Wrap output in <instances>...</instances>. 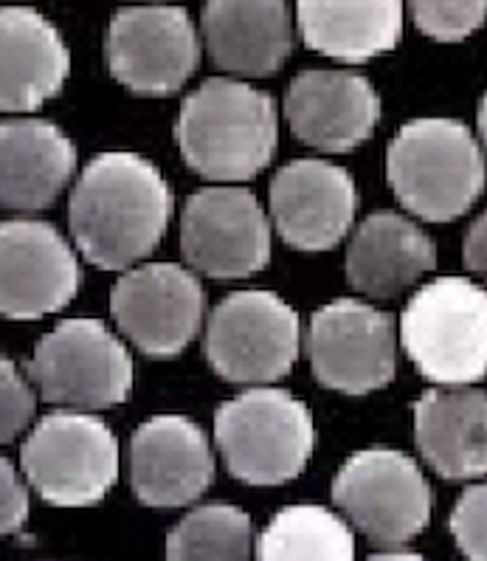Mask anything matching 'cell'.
<instances>
[{"label":"cell","mask_w":487,"mask_h":561,"mask_svg":"<svg viewBox=\"0 0 487 561\" xmlns=\"http://www.w3.org/2000/svg\"><path fill=\"white\" fill-rule=\"evenodd\" d=\"M297 311L270 291H237L211 311L204 353L229 383H274L299 358Z\"/></svg>","instance_id":"obj_8"},{"label":"cell","mask_w":487,"mask_h":561,"mask_svg":"<svg viewBox=\"0 0 487 561\" xmlns=\"http://www.w3.org/2000/svg\"><path fill=\"white\" fill-rule=\"evenodd\" d=\"M313 376L327 390L367 396L395 378V322L358 299H336L313 313L308 331Z\"/></svg>","instance_id":"obj_12"},{"label":"cell","mask_w":487,"mask_h":561,"mask_svg":"<svg viewBox=\"0 0 487 561\" xmlns=\"http://www.w3.org/2000/svg\"><path fill=\"white\" fill-rule=\"evenodd\" d=\"M401 342L428 381L467 387L487 373V294L465 277H440L411 294Z\"/></svg>","instance_id":"obj_4"},{"label":"cell","mask_w":487,"mask_h":561,"mask_svg":"<svg viewBox=\"0 0 487 561\" xmlns=\"http://www.w3.org/2000/svg\"><path fill=\"white\" fill-rule=\"evenodd\" d=\"M26 376L54 407L111 410L130 398L132 358L100 319H62L37 342Z\"/></svg>","instance_id":"obj_7"},{"label":"cell","mask_w":487,"mask_h":561,"mask_svg":"<svg viewBox=\"0 0 487 561\" xmlns=\"http://www.w3.org/2000/svg\"><path fill=\"white\" fill-rule=\"evenodd\" d=\"M37 412V396L28 376L12 358L0 356V446L23 435Z\"/></svg>","instance_id":"obj_27"},{"label":"cell","mask_w":487,"mask_h":561,"mask_svg":"<svg viewBox=\"0 0 487 561\" xmlns=\"http://www.w3.org/2000/svg\"><path fill=\"white\" fill-rule=\"evenodd\" d=\"M304 46L329 60L369 62L403 34V0H297Z\"/></svg>","instance_id":"obj_23"},{"label":"cell","mask_w":487,"mask_h":561,"mask_svg":"<svg viewBox=\"0 0 487 561\" xmlns=\"http://www.w3.org/2000/svg\"><path fill=\"white\" fill-rule=\"evenodd\" d=\"M214 440L240 482L282 485L304 471L316 432L299 398L274 387H254L220 407Z\"/></svg>","instance_id":"obj_5"},{"label":"cell","mask_w":487,"mask_h":561,"mask_svg":"<svg viewBox=\"0 0 487 561\" xmlns=\"http://www.w3.org/2000/svg\"><path fill=\"white\" fill-rule=\"evenodd\" d=\"M71 73L62 34L28 7L0 9V113H32L54 100Z\"/></svg>","instance_id":"obj_19"},{"label":"cell","mask_w":487,"mask_h":561,"mask_svg":"<svg viewBox=\"0 0 487 561\" xmlns=\"http://www.w3.org/2000/svg\"><path fill=\"white\" fill-rule=\"evenodd\" d=\"M451 534L467 559H487V489L482 482L465 489L451 511Z\"/></svg>","instance_id":"obj_28"},{"label":"cell","mask_w":487,"mask_h":561,"mask_svg":"<svg viewBox=\"0 0 487 561\" xmlns=\"http://www.w3.org/2000/svg\"><path fill=\"white\" fill-rule=\"evenodd\" d=\"M77 170V147L46 119L0 122V206L37 211L60 198Z\"/></svg>","instance_id":"obj_20"},{"label":"cell","mask_w":487,"mask_h":561,"mask_svg":"<svg viewBox=\"0 0 487 561\" xmlns=\"http://www.w3.org/2000/svg\"><path fill=\"white\" fill-rule=\"evenodd\" d=\"M21 466L48 505L85 508L105 500L119 480V443L88 412H51L28 432Z\"/></svg>","instance_id":"obj_6"},{"label":"cell","mask_w":487,"mask_h":561,"mask_svg":"<svg viewBox=\"0 0 487 561\" xmlns=\"http://www.w3.org/2000/svg\"><path fill=\"white\" fill-rule=\"evenodd\" d=\"M333 500L363 536L401 548L431 519V485L415 460L397 449H363L333 480Z\"/></svg>","instance_id":"obj_9"},{"label":"cell","mask_w":487,"mask_h":561,"mask_svg":"<svg viewBox=\"0 0 487 561\" xmlns=\"http://www.w3.org/2000/svg\"><path fill=\"white\" fill-rule=\"evenodd\" d=\"M175 141L186 164L206 181H248L279 147L277 102L243 80H206L181 105Z\"/></svg>","instance_id":"obj_2"},{"label":"cell","mask_w":487,"mask_h":561,"mask_svg":"<svg viewBox=\"0 0 487 561\" xmlns=\"http://www.w3.org/2000/svg\"><path fill=\"white\" fill-rule=\"evenodd\" d=\"M111 313L141 353L172 358L200 333L206 297L200 279L178 263H147L113 285Z\"/></svg>","instance_id":"obj_13"},{"label":"cell","mask_w":487,"mask_h":561,"mask_svg":"<svg viewBox=\"0 0 487 561\" xmlns=\"http://www.w3.org/2000/svg\"><path fill=\"white\" fill-rule=\"evenodd\" d=\"M200 32L186 9L141 3L113 14L105 37L111 77L136 96H172L200 66Z\"/></svg>","instance_id":"obj_10"},{"label":"cell","mask_w":487,"mask_h":561,"mask_svg":"<svg viewBox=\"0 0 487 561\" xmlns=\"http://www.w3.org/2000/svg\"><path fill=\"white\" fill-rule=\"evenodd\" d=\"M437 249L426 231L397 211H375L347 249V279L372 299H395L434 271Z\"/></svg>","instance_id":"obj_22"},{"label":"cell","mask_w":487,"mask_h":561,"mask_svg":"<svg viewBox=\"0 0 487 561\" xmlns=\"http://www.w3.org/2000/svg\"><path fill=\"white\" fill-rule=\"evenodd\" d=\"M254 525L237 505H204L186 514L166 536L170 559H248Z\"/></svg>","instance_id":"obj_25"},{"label":"cell","mask_w":487,"mask_h":561,"mask_svg":"<svg viewBox=\"0 0 487 561\" xmlns=\"http://www.w3.org/2000/svg\"><path fill=\"white\" fill-rule=\"evenodd\" d=\"M268 198L279 238L299 251L336 249L352 229L358 209L352 175L324 159L285 164L270 181Z\"/></svg>","instance_id":"obj_15"},{"label":"cell","mask_w":487,"mask_h":561,"mask_svg":"<svg viewBox=\"0 0 487 561\" xmlns=\"http://www.w3.org/2000/svg\"><path fill=\"white\" fill-rule=\"evenodd\" d=\"M372 559H383V561H395V559H403V561H411V559H420V553H415V550H397V548H386L383 553H375Z\"/></svg>","instance_id":"obj_31"},{"label":"cell","mask_w":487,"mask_h":561,"mask_svg":"<svg viewBox=\"0 0 487 561\" xmlns=\"http://www.w3.org/2000/svg\"><path fill=\"white\" fill-rule=\"evenodd\" d=\"M487 396L479 387H437L415 403L422 460L445 480H479L487 471Z\"/></svg>","instance_id":"obj_21"},{"label":"cell","mask_w":487,"mask_h":561,"mask_svg":"<svg viewBox=\"0 0 487 561\" xmlns=\"http://www.w3.org/2000/svg\"><path fill=\"white\" fill-rule=\"evenodd\" d=\"M181 251L204 277H254L270 260V220L243 186H206L186 201Z\"/></svg>","instance_id":"obj_11"},{"label":"cell","mask_w":487,"mask_h":561,"mask_svg":"<svg viewBox=\"0 0 487 561\" xmlns=\"http://www.w3.org/2000/svg\"><path fill=\"white\" fill-rule=\"evenodd\" d=\"M285 116L299 141L322 152L361 147L381 122V100L367 77L344 68H310L285 93Z\"/></svg>","instance_id":"obj_16"},{"label":"cell","mask_w":487,"mask_h":561,"mask_svg":"<svg viewBox=\"0 0 487 561\" xmlns=\"http://www.w3.org/2000/svg\"><path fill=\"white\" fill-rule=\"evenodd\" d=\"M200 43L225 73L259 80L288 62L293 18L285 0H206Z\"/></svg>","instance_id":"obj_18"},{"label":"cell","mask_w":487,"mask_h":561,"mask_svg":"<svg viewBox=\"0 0 487 561\" xmlns=\"http://www.w3.org/2000/svg\"><path fill=\"white\" fill-rule=\"evenodd\" d=\"M132 491L150 508H184L214 482V455L189 417L159 415L130 440Z\"/></svg>","instance_id":"obj_17"},{"label":"cell","mask_w":487,"mask_h":561,"mask_svg":"<svg viewBox=\"0 0 487 561\" xmlns=\"http://www.w3.org/2000/svg\"><path fill=\"white\" fill-rule=\"evenodd\" d=\"M82 271L71 243L43 220L0 224V317H51L80 291Z\"/></svg>","instance_id":"obj_14"},{"label":"cell","mask_w":487,"mask_h":561,"mask_svg":"<svg viewBox=\"0 0 487 561\" xmlns=\"http://www.w3.org/2000/svg\"><path fill=\"white\" fill-rule=\"evenodd\" d=\"M462 257H465L467 271H474V274H485L487 265V218L479 215V218L471 224L465 234V245H462Z\"/></svg>","instance_id":"obj_30"},{"label":"cell","mask_w":487,"mask_h":561,"mask_svg":"<svg viewBox=\"0 0 487 561\" xmlns=\"http://www.w3.org/2000/svg\"><path fill=\"white\" fill-rule=\"evenodd\" d=\"M172 190L136 152H102L71 192L68 224L88 263L125 271L152 254L172 218Z\"/></svg>","instance_id":"obj_1"},{"label":"cell","mask_w":487,"mask_h":561,"mask_svg":"<svg viewBox=\"0 0 487 561\" xmlns=\"http://www.w3.org/2000/svg\"><path fill=\"white\" fill-rule=\"evenodd\" d=\"M415 26L440 43H460L479 32L487 0H408Z\"/></svg>","instance_id":"obj_26"},{"label":"cell","mask_w":487,"mask_h":561,"mask_svg":"<svg viewBox=\"0 0 487 561\" xmlns=\"http://www.w3.org/2000/svg\"><path fill=\"white\" fill-rule=\"evenodd\" d=\"M259 559L344 561L356 556V536L347 522L318 505H293L268 522L257 541Z\"/></svg>","instance_id":"obj_24"},{"label":"cell","mask_w":487,"mask_h":561,"mask_svg":"<svg viewBox=\"0 0 487 561\" xmlns=\"http://www.w3.org/2000/svg\"><path fill=\"white\" fill-rule=\"evenodd\" d=\"M28 519V491L7 457H0V536L18 534Z\"/></svg>","instance_id":"obj_29"},{"label":"cell","mask_w":487,"mask_h":561,"mask_svg":"<svg viewBox=\"0 0 487 561\" xmlns=\"http://www.w3.org/2000/svg\"><path fill=\"white\" fill-rule=\"evenodd\" d=\"M386 175L403 209L428 224H448L479 201L485 156L462 122L428 116L397 130L386 152Z\"/></svg>","instance_id":"obj_3"}]
</instances>
